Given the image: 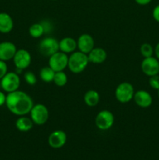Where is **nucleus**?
<instances>
[{"mask_svg":"<svg viewBox=\"0 0 159 160\" xmlns=\"http://www.w3.org/2000/svg\"><path fill=\"white\" fill-rule=\"evenodd\" d=\"M5 105L9 112L14 115L21 117L30 113L34 104L31 97L27 93L17 90L6 95Z\"/></svg>","mask_w":159,"mask_h":160,"instance_id":"nucleus-1","label":"nucleus"},{"mask_svg":"<svg viewBox=\"0 0 159 160\" xmlns=\"http://www.w3.org/2000/svg\"><path fill=\"white\" fill-rule=\"evenodd\" d=\"M89 63L88 56L81 52H73L69 56L68 68L73 73H80L87 68Z\"/></svg>","mask_w":159,"mask_h":160,"instance_id":"nucleus-2","label":"nucleus"},{"mask_svg":"<svg viewBox=\"0 0 159 160\" xmlns=\"http://www.w3.org/2000/svg\"><path fill=\"white\" fill-rule=\"evenodd\" d=\"M134 88L130 83L123 82L118 84L115 91V98L121 103L129 102L132 99H133Z\"/></svg>","mask_w":159,"mask_h":160,"instance_id":"nucleus-3","label":"nucleus"},{"mask_svg":"<svg viewBox=\"0 0 159 160\" xmlns=\"http://www.w3.org/2000/svg\"><path fill=\"white\" fill-rule=\"evenodd\" d=\"M30 116L34 124L41 126L48 121L49 118V112L46 106L38 103L33 106L30 112Z\"/></svg>","mask_w":159,"mask_h":160,"instance_id":"nucleus-4","label":"nucleus"},{"mask_svg":"<svg viewBox=\"0 0 159 160\" xmlns=\"http://www.w3.org/2000/svg\"><path fill=\"white\" fill-rule=\"evenodd\" d=\"M0 85L2 90L7 93L18 90L20 85V78L18 73L16 72H8L0 80Z\"/></svg>","mask_w":159,"mask_h":160,"instance_id":"nucleus-5","label":"nucleus"},{"mask_svg":"<svg viewBox=\"0 0 159 160\" xmlns=\"http://www.w3.org/2000/svg\"><path fill=\"white\" fill-rule=\"evenodd\" d=\"M39 52L46 57H50L51 55L59 51V41L51 37L44 38L38 45Z\"/></svg>","mask_w":159,"mask_h":160,"instance_id":"nucleus-6","label":"nucleus"},{"mask_svg":"<svg viewBox=\"0 0 159 160\" xmlns=\"http://www.w3.org/2000/svg\"><path fill=\"white\" fill-rule=\"evenodd\" d=\"M48 58V66L55 72L63 71L66 67H68L69 56L62 52L58 51Z\"/></svg>","mask_w":159,"mask_h":160,"instance_id":"nucleus-7","label":"nucleus"},{"mask_svg":"<svg viewBox=\"0 0 159 160\" xmlns=\"http://www.w3.org/2000/svg\"><path fill=\"white\" fill-rule=\"evenodd\" d=\"M114 121V115L111 111L107 109L100 111L95 118V124L101 131H107L110 129L113 126Z\"/></svg>","mask_w":159,"mask_h":160,"instance_id":"nucleus-8","label":"nucleus"},{"mask_svg":"<svg viewBox=\"0 0 159 160\" xmlns=\"http://www.w3.org/2000/svg\"><path fill=\"white\" fill-rule=\"evenodd\" d=\"M13 62L17 70H23L27 68L31 62V55L27 50L24 48L17 49V52L14 55Z\"/></svg>","mask_w":159,"mask_h":160,"instance_id":"nucleus-9","label":"nucleus"},{"mask_svg":"<svg viewBox=\"0 0 159 160\" xmlns=\"http://www.w3.org/2000/svg\"><path fill=\"white\" fill-rule=\"evenodd\" d=\"M141 70L143 73L149 78L158 74L159 60L154 56L144 58L141 62Z\"/></svg>","mask_w":159,"mask_h":160,"instance_id":"nucleus-10","label":"nucleus"},{"mask_svg":"<svg viewBox=\"0 0 159 160\" xmlns=\"http://www.w3.org/2000/svg\"><path fill=\"white\" fill-rule=\"evenodd\" d=\"M67 141V135L65 131L56 130L48 136V142L50 147L53 148H60L65 145Z\"/></svg>","mask_w":159,"mask_h":160,"instance_id":"nucleus-11","label":"nucleus"},{"mask_svg":"<svg viewBox=\"0 0 159 160\" xmlns=\"http://www.w3.org/2000/svg\"><path fill=\"white\" fill-rule=\"evenodd\" d=\"M17 51V47L12 42H0V60L6 62V61L12 59Z\"/></svg>","mask_w":159,"mask_h":160,"instance_id":"nucleus-12","label":"nucleus"},{"mask_svg":"<svg viewBox=\"0 0 159 160\" xmlns=\"http://www.w3.org/2000/svg\"><path fill=\"white\" fill-rule=\"evenodd\" d=\"M76 42L79 51L87 55L94 48V41L93 37L89 34H81Z\"/></svg>","mask_w":159,"mask_h":160,"instance_id":"nucleus-13","label":"nucleus"},{"mask_svg":"<svg viewBox=\"0 0 159 160\" xmlns=\"http://www.w3.org/2000/svg\"><path fill=\"white\" fill-rule=\"evenodd\" d=\"M134 102L141 108H147L152 105L153 98L151 94L145 90H139L135 92L133 96Z\"/></svg>","mask_w":159,"mask_h":160,"instance_id":"nucleus-14","label":"nucleus"},{"mask_svg":"<svg viewBox=\"0 0 159 160\" xmlns=\"http://www.w3.org/2000/svg\"><path fill=\"white\" fill-rule=\"evenodd\" d=\"M89 62L94 64H101L107 59V52L102 48H94L87 54Z\"/></svg>","mask_w":159,"mask_h":160,"instance_id":"nucleus-15","label":"nucleus"},{"mask_svg":"<svg viewBox=\"0 0 159 160\" xmlns=\"http://www.w3.org/2000/svg\"><path fill=\"white\" fill-rule=\"evenodd\" d=\"M59 51L68 54L73 53L77 48V42L73 38L66 37L59 42Z\"/></svg>","mask_w":159,"mask_h":160,"instance_id":"nucleus-16","label":"nucleus"},{"mask_svg":"<svg viewBox=\"0 0 159 160\" xmlns=\"http://www.w3.org/2000/svg\"><path fill=\"white\" fill-rule=\"evenodd\" d=\"M13 20L11 16L6 12H0V32L8 34L13 28Z\"/></svg>","mask_w":159,"mask_h":160,"instance_id":"nucleus-17","label":"nucleus"},{"mask_svg":"<svg viewBox=\"0 0 159 160\" xmlns=\"http://www.w3.org/2000/svg\"><path fill=\"white\" fill-rule=\"evenodd\" d=\"M34 122L31 119V117H26L25 116H21L16 120V128L18 131L21 132H26L31 131L34 126Z\"/></svg>","mask_w":159,"mask_h":160,"instance_id":"nucleus-18","label":"nucleus"},{"mask_svg":"<svg viewBox=\"0 0 159 160\" xmlns=\"http://www.w3.org/2000/svg\"><path fill=\"white\" fill-rule=\"evenodd\" d=\"M84 102L90 107H94L100 101V95L95 90H89L85 93L84 97Z\"/></svg>","mask_w":159,"mask_h":160,"instance_id":"nucleus-19","label":"nucleus"},{"mask_svg":"<svg viewBox=\"0 0 159 160\" xmlns=\"http://www.w3.org/2000/svg\"><path fill=\"white\" fill-rule=\"evenodd\" d=\"M55 73V72L48 66V67H45L41 69L39 76H40L41 80H42L44 82L50 83L53 82Z\"/></svg>","mask_w":159,"mask_h":160,"instance_id":"nucleus-20","label":"nucleus"},{"mask_svg":"<svg viewBox=\"0 0 159 160\" xmlns=\"http://www.w3.org/2000/svg\"><path fill=\"white\" fill-rule=\"evenodd\" d=\"M29 34L34 38H39L45 34V30L41 23H34L29 28Z\"/></svg>","mask_w":159,"mask_h":160,"instance_id":"nucleus-21","label":"nucleus"},{"mask_svg":"<svg viewBox=\"0 0 159 160\" xmlns=\"http://www.w3.org/2000/svg\"><path fill=\"white\" fill-rule=\"evenodd\" d=\"M68 81V77L66 73L64 71H59L55 72L53 79V82L55 83L56 86L58 87H63L67 84Z\"/></svg>","mask_w":159,"mask_h":160,"instance_id":"nucleus-22","label":"nucleus"},{"mask_svg":"<svg viewBox=\"0 0 159 160\" xmlns=\"http://www.w3.org/2000/svg\"><path fill=\"white\" fill-rule=\"evenodd\" d=\"M140 51L143 58H147L153 56V55L154 53V48H153V46L151 44L143 43L140 46Z\"/></svg>","mask_w":159,"mask_h":160,"instance_id":"nucleus-23","label":"nucleus"},{"mask_svg":"<svg viewBox=\"0 0 159 160\" xmlns=\"http://www.w3.org/2000/svg\"><path fill=\"white\" fill-rule=\"evenodd\" d=\"M24 80L29 85H34L37 83V78L32 71H27L24 73Z\"/></svg>","mask_w":159,"mask_h":160,"instance_id":"nucleus-24","label":"nucleus"},{"mask_svg":"<svg viewBox=\"0 0 159 160\" xmlns=\"http://www.w3.org/2000/svg\"><path fill=\"white\" fill-rule=\"evenodd\" d=\"M149 84L153 89L159 90V74H156L154 75V76L150 77Z\"/></svg>","mask_w":159,"mask_h":160,"instance_id":"nucleus-25","label":"nucleus"},{"mask_svg":"<svg viewBox=\"0 0 159 160\" xmlns=\"http://www.w3.org/2000/svg\"><path fill=\"white\" fill-rule=\"evenodd\" d=\"M8 73L7 64L5 61L0 60V80Z\"/></svg>","mask_w":159,"mask_h":160,"instance_id":"nucleus-26","label":"nucleus"},{"mask_svg":"<svg viewBox=\"0 0 159 160\" xmlns=\"http://www.w3.org/2000/svg\"><path fill=\"white\" fill-rule=\"evenodd\" d=\"M152 16L153 18L154 19V20L159 23V4L157 6H156L154 8L152 12Z\"/></svg>","mask_w":159,"mask_h":160,"instance_id":"nucleus-27","label":"nucleus"},{"mask_svg":"<svg viewBox=\"0 0 159 160\" xmlns=\"http://www.w3.org/2000/svg\"><path fill=\"white\" fill-rule=\"evenodd\" d=\"M42 24V26H43L44 28V30H45V34H46V33L48 32H50L51 30V24H50V23H48V21H43L42 23H41Z\"/></svg>","mask_w":159,"mask_h":160,"instance_id":"nucleus-28","label":"nucleus"},{"mask_svg":"<svg viewBox=\"0 0 159 160\" xmlns=\"http://www.w3.org/2000/svg\"><path fill=\"white\" fill-rule=\"evenodd\" d=\"M6 95H5L4 92L0 91V106H2L3 105L6 104Z\"/></svg>","mask_w":159,"mask_h":160,"instance_id":"nucleus-29","label":"nucleus"},{"mask_svg":"<svg viewBox=\"0 0 159 160\" xmlns=\"http://www.w3.org/2000/svg\"><path fill=\"white\" fill-rule=\"evenodd\" d=\"M152 0H135L136 2L140 6H146L149 4Z\"/></svg>","mask_w":159,"mask_h":160,"instance_id":"nucleus-30","label":"nucleus"},{"mask_svg":"<svg viewBox=\"0 0 159 160\" xmlns=\"http://www.w3.org/2000/svg\"><path fill=\"white\" fill-rule=\"evenodd\" d=\"M154 55H155V57L159 60V42L154 48Z\"/></svg>","mask_w":159,"mask_h":160,"instance_id":"nucleus-31","label":"nucleus"},{"mask_svg":"<svg viewBox=\"0 0 159 160\" xmlns=\"http://www.w3.org/2000/svg\"><path fill=\"white\" fill-rule=\"evenodd\" d=\"M157 95H158V98H159V90H157Z\"/></svg>","mask_w":159,"mask_h":160,"instance_id":"nucleus-32","label":"nucleus"},{"mask_svg":"<svg viewBox=\"0 0 159 160\" xmlns=\"http://www.w3.org/2000/svg\"><path fill=\"white\" fill-rule=\"evenodd\" d=\"M158 74H159V71H158Z\"/></svg>","mask_w":159,"mask_h":160,"instance_id":"nucleus-33","label":"nucleus"}]
</instances>
